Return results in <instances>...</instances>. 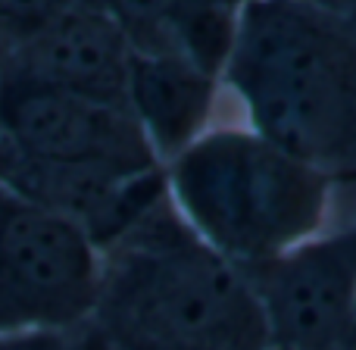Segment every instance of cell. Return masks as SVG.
<instances>
[{"label":"cell","instance_id":"6","mask_svg":"<svg viewBox=\"0 0 356 350\" xmlns=\"http://www.w3.org/2000/svg\"><path fill=\"white\" fill-rule=\"evenodd\" d=\"M275 350H350L356 316V222L316 234L244 272Z\"/></svg>","mask_w":356,"mask_h":350},{"label":"cell","instance_id":"8","mask_svg":"<svg viewBox=\"0 0 356 350\" xmlns=\"http://www.w3.org/2000/svg\"><path fill=\"white\" fill-rule=\"evenodd\" d=\"M219 88V75L175 50H135L125 81V106L163 166L209 132Z\"/></svg>","mask_w":356,"mask_h":350},{"label":"cell","instance_id":"15","mask_svg":"<svg viewBox=\"0 0 356 350\" xmlns=\"http://www.w3.org/2000/svg\"><path fill=\"white\" fill-rule=\"evenodd\" d=\"M347 13H350V16H353V22H356V0H350V10H347Z\"/></svg>","mask_w":356,"mask_h":350},{"label":"cell","instance_id":"10","mask_svg":"<svg viewBox=\"0 0 356 350\" xmlns=\"http://www.w3.org/2000/svg\"><path fill=\"white\" fill-rule=\"evenodd\" d=\"M66 10L63 0H0V56Z\"/></svg>","mask_w":356,"mask_h":350},{"label":"cell","instance_id":"13","mask_svg":"<svg viewBox=\"0 0 356 350\" xmlns=\"http://www.w3.org/2000/svg\"><path fill=\"white\" fill-rule=\"evenodd\" d=\"M316 3H325V6H332V10H341V13L350 10V0H316Z\"/></svg>","mask_w":356,"mask_h":350},{"label":"cell","instance_id":"16","mask_svg":"<svg viewBox=\"0 0 356 350\" xmlns=\"http://www.w3.org/2000/svg\"><path fill=\"white\" fill-rule=\"evenodd\" d=\"M225 3H238V6H241V3H244V0H225Z\"/></svg>","mask_w":356,"mask_h":350},{"label":"cell","instance_id":"12","mask_svg":"<svg viewBox=\"0 0 356 350\" xmlns=\"http://www.w3.org/2000/svg\"><path fill=\"white\" fill-rule=\"evenodd\" d=\"M66 10H106V0H63Z\"/></svg>","mask_w":356,"mask_h":350},{"label":"cell","instance_id":"9","mask_svg":"<svg viewBox=\"0 0 356 350\" xmlns=\"http://www.w3.org/2000/svg\"><path fill=\"white\" fill-rule=\"evenodd\" d=\"M184 0H106V13L122 25L135 50H169V29Z\"/></svg>","mask_w":356,"mask_h":350},{"label":"cell","instance_id":"4","mask_svg":"<svg viewBox=\"0 0 356 350\" xmlns=\"http://www.w3.org/2000/svg\"><path fill=\"white\" fill-rule=\"evenodd\" d=\"M100 276L104 253L79 222L0 191V335L79 332Z\"/></svg>","mask_w":356,"mask_h":350},{"label":"cell","instance_id":"11","mask_svg":"<svg viewBox=\"0 0 356 350\" xmlns=\"http://www.w3.org/2000/svg\"><path fill=\"white\" fill-rule=\"evenodd\" d=\"M0 350H91L81 332H19L0 335Z\"/></svg>","mask_w":356,"mask_h":350},{"label":"cell","instance_id":"2","mask_svg":"<svg viewBox=\"0 0 356 350\" xmlns=\"http://www.w3.org/2000/svg\"><path fill=\"white\" fill-rule=\"evenodd\" d=\"M79 332L91 350H272L250 278L172 200L104 250L97 307Z\"/></svg>","mask_w":356,"mask_h":350},{"label":"cell","instance_id":"1","mask_svg":"<svg viewBox=\"0 0 356 350\" xmlns=\"http://www.w3.org/2000/svg\"><path fill=\"white\" fill-rule=\"evenodd\" d=\"M222 85L257 135L356 184V22L316 0H244Z\"/></svg>","mask_w":356,"mask_h":350},{"label":"cell","instance_id":"17","mask_svg":"<svg viewBox=\"0 0 356 350\" xmlns=\"http://www.w3.org/2000/svg\"><path fill=\"white\" fill-rule=\"evenodd\" d=\"M272 350H275V347H272Z\"/></svg>","mask_w":356,"mask_h":350},{"label":"cell","instance_id":"14","mask_svg":"<svg viewBox=\"0 0 356 350\" xmlns=\"http://www.w3.org/2000/svg\"><path fill=\"white\" fill-rule=\"evenodd\" d=\"M350 350H356V316H353V338H350Z\"/></svg>","mask_w":356,"mask_h":350},{"label":"cell","instance_id":"7","mask_svg":"<svg viewBox=\"0 0 356 350\" xmlns=\"http://www.w3.org/2000/svg\"><path fill=\"white\" fill-rule=\"evenodd\" d=\"M135 44L106 10H63L0 56V79L125 104Z\"/></svg>","mask_w":356,"mask_h":350},{"label":"cell","instance_id":"3","mask_svg":"<svg viewBox=\"0 0 356 350\" xmlns=\"http://www.w3.org/2000/svg\"><path fill=\"white\" fill-rule=\"evenodd\" d=\"M169 200L216 253L257 269L322 234L334 184L250 125H219L166 163Z\"/></svg>","mask_w":356,"mask_h":350},{"label":"cell","instance_id":"5","mask_svg":"<svg viewBox=\"0 0 356 350\" xmlns=\"http://www.w3.org/2000/svg\"><path fill=\"white\" fill-rule=\"evenodd\" d=\"M0 141L25 157L116 173L160 169L147 135L125 104L0 79Z\"/></svg>","mask_w":356,"mask_h":350}]
</instances>
